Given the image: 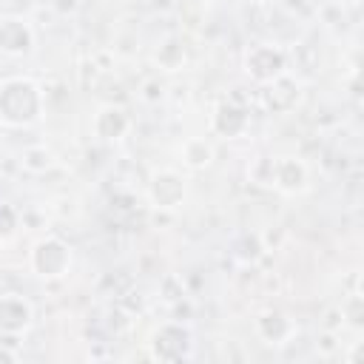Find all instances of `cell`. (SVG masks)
Returning <instances> with one entry per match:
<instances>
[{"instance_id": "cell-1", "label": "cell", "mask_w": 364, "mask_h": 364, "mask_svg": "<svg viewBox=\"0 0 364 364\" xmlns=\"http://www.w3.org/2000/svg\"><path fill=\"white\" fill-rule=\"evenodd\" d=\"M46 97L31 77L0 80V122L6 128H28L43 119Z\"/></svg>"}, {"instance_id": "cell-2", "label": "cell", "mask_w": 364, "mask_h": 364, "mask_svg": "<svg viewBox=\"0 0 364 364\" xmlns=\"http://www.w3.org/2000/svg\"><path fill=\"white\" fill-rule=\"evenodd\" d=\"M31 270L51 282V279H63L68 270H71V262H74V253H71V245L63 242L60 236H46L40 239L34 247H31Z\"/></svg>"}, {"instance_id": "cell-3", "label": "cell", "mask_w": 364, "mask_h": 364, "mask_svg": "<svg viewBox=\"0 0 364 364\" xmlns=\"http://www.w3.org/2000/svg\"><path fill=\"white\" fill-rule=\"evenodd\" d=\"M148 350H151V358L154 361H185L191 358L193 353V336L185 324L179 321H165L159 324L154 333H151V341H148Z\"/></svg>"}, {"instance_id": "cell-4", "label": "cell", "mask_w": 364, "mask_h": 364, "mask_svg": "<svg viewBox=\"0 0 364 364\" xmlns=\"http://www.w3.org/2000/svg\"><path fill=\"white\" fill-rule=\"evenodd\" d=\"M242 65H245V74L253 82L264 85V82L287 74V51L273 46V43H256V46H250L245 51Z\"/></svg>"}, {"instance_id": "cell-5", "label": "cell", "mask_w": 364, "mask_h": 364, "mask_svg": "<svg viewBox=\"0 0 364 364\" xmlns=\"http://www.w3.org/2000/svg\"><path fill=\"white\" fill-rule=\"evenodd\" d=\"M188 196V179L173 171V168H162L154 171L148 179V199L154 208L159 210H176Z\"/></svg>"}, {"instance_id": "cell-6", "label": "cell", "mask_w": 364, "mask_h": 364, "mask_svg": "<svg viewBox=\"0 0 364 364\" xmlns=\"http://www.w3.org/2000/svg\"><path fill=\"white\" fill-rule=\"evenodd\" d=\"M299 100H301V80H296L290 74H282V77L264 82L259 91V102L267 114H287L296 108Z\"/></svg>"}, {"instance_id": "cell-7", "label": "cell", "mask_w": 364, "mask_h": 364, "mask_svg": "<svg viewBox=\"0 0 364 364\" xmlns=\"http://www.w3.org/2000/svg\"><path fill=\"white\" fill-rule=\"evenodd\" d=\"M34 324V307L20 293L0 296V336H23Z\"/></svg>"}, {"instance_id": "cell-8", "label": "cell", "mask_w": 364, "mask_h": 364, "mask_svg": "<svg viewBox=\"0 0 364 364\" xmlns=\"http://www.w3.org/2000/svg\"><path fill=\"white\" fill-rule=\"evenodd\" d=\"M270 185L282 193H304L310 188V171L299 156H279L270 165Z\"/></svg>"}, {"instance_id": "cell-9", "label": "cell", "mask_w": 364, "mask_h": 364, "mask_svg": "<svg viewBox=\"0 0 364 364\" xmlns=\"http://www.w3.org/2000/svg\"><path fill=\"white\" fill-rule=\"evenodd\" d=\"M34 28L26 17H3L0 20V51L9 57H26L34 51Z\"/></svg>"}, {"instance_id": "cell-10", "label": "cell", "mask_w": 364, "mask_h": 364, "mask_svg": "<svg viewBox=\"0 0 364 364\" xmlns=\"http://www.w3.org/2000/svg\"><path fill=\"white\" fill-rule=\"evenodd\" d=\"M247 125H250V111L245 105H239L236 100H222L213 108V117H210L213 134L233 139V136H242L247 131Z\"/></svg>"}, {"instance_id": "cell-11", "label": "cell", "mask_w": 364, "mask_h": 364, "mask_svg": "<svg viewBox=\"0 0 364 364\" xmlns=\"http://www.w3.org/2000/svg\"><path fill=\"white\" fill-rule=\"evenodd\" d=\"M131 131V114L122 108V105H102L97 114H94V134L102 139V142H117L122 139L125 134Z\"/></svg>"}, {"instance_id": "cell-12", "label": "cell", "mask_w": 364, "mask_h": 364, "mask_svg": "<svg viewBox=\"0 0 364 364\" xmlns=\"http://www.w3.org/2000/svg\"><path fill=\"white\" fill-rule=\"evenodd\" d=\"M256 333L264 344H284L293 336V321L279 310H264L256 318Z\"/></svg>"}, {"instance_id": "cell-13", "label": "cell", "mask_w": 364, "mask_h": 364, "mask_svg": "<svg viewBox=\"0 0 364 364\" xmlns=\"http://www.w3.org/2000/svg\"><path fill=\"white\" fill-rule=\"evenodd\" d=\"M185 60H188L185 46H182V40H176V37L162 40V43L156 46V51H154V63H156L162 71H179V68L185 65Z\"/></svg>"}, {"instance_id": "cell-14", "label": "cell", "mask_w": 364, "mask_h": 364, "mask_svg": "<svg viewBox=\"0 0 364 364\" xmlns=\"http://www.w3.org/2000/svg\"><path fill=\"white\" fill-rule=\"evenodd\" d=\"M182 162H185L188 168H193V171L208 168V165L213 162V145H210L208 139H202V136L185 139V142H182Z\"/></svg>"}, {"instance_id": "cell-15", "label": "cell", "mask_w": 364, "mask_h": 364, "mask_svg": "<svg viewBox=\"0 0 364 364\" xmlns=\"http://www.w3.org/2000/svg\"><path fill=\"white\" fill-rule=\"evenodd\" d=\"M54 162H57V156H54V151L46 148V145H28V148H23V154H20V165H23L28 173H46L48 168H54Z\"/></svg>"}, {"instance_id": "cell-16", "label": "cell", "mask_w": 364, "mask_h": 364, "mask_svg": "<svg viewBox=\"0 0 364 364\" xmlns=\"http://www.w3.org/2000/svg\"><path fill=\"white\" fill-rule=\"evenodd\" d=\"M341 316H344L353 327H361V324H364V301H361V293H353V296L341 304Z\"/></svg>"}, {"instance_id": "cell-17", "label": "cell", "mask_w": 364, "mask_h": 364, "mask_svg": "<svg viewBox=\"0 0 364 364\" xmlns=\"http://www.w3.org/2000/svg\"><path fill=\"white\" fill-rule=\"evenodd\" d=\"M17 210L9 208V205H0V242L3 239H11L17 233Z\"/></svg>"}, {"instance_id": "cell-18", "label": "cell", "mask_w": 364, "mask_h": 364, "mask_svg": "<svg viewBox=\"0 0 364 364\" xmlns=\"http://www.w3.org/2000/svg\"><path fill=\"white\" fill-rule=\"evenodd\" d=\"M17 353H9V350H0V361H14Z\"/></svg>"}, {"instance_id": "cell-19", "label": "cell", "mask_w": 364, "mask_h": 364, "mask_svg": "<svg viewBox=\"0 0 364 364\" xmlns=\"http://www.w3.org/2000/svg\"><path fill=\"white\" fill-rule=\"evenodd\" d=\"M350 3H353V6H358V3H361V0H350Z\"/></svg>"}, {"instance_id": "cell-20", "label": "cell", "mask_w": 364, "mask_h": 364, "mask_svg": "<svg viewBox=\"0 0 364 364\" xmlns=\"http://www.w3.org/2000/svg\"><path fill=\"white\" fill-rule=\"evenodd\" d=\"M253 3H264V0H253Z\"/></svg>"}]
</instances>
